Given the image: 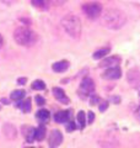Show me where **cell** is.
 Masks as SVG:
<instances>
[{
	"mask_svg": "<svg viewBox=\"0 0 140 148\" xmlns=\"http://www.w3.org/2000/svg\"><path fill=\"white\" fill-rule=\"evenodd\" d=\"M101 24L109 30H119L127 22L125 14L119 9H107L101 14Z\"/></svg>",
	"mask_w": 140,
	"mask_h": 148,
	"instance_id": "cell-1",
	"label": "cell"
},
{
	"mask_svg": "<svg viewBox=\"0 0 140 148\" xmlns=\"http://www.w3.org/2000/svg\"><path fill=\"white\" fill-rule=\"evenodd\" d=\"M62 26L65 32L73 38H79L81 35V21L77 16L73 14L65 15L62 20Z\"/></svg>",
	"mask_w": 140,
	"mask_h": 148,
	"instance_id": "cell-2",
	"label": "cell"
},
{
	"mask_svg": "<svg viewBox=\"0 0 140 148\" xmlns=\"http://www.w3.org/2000/svg\"><path fill=\"white\" fill-rule=\"evenodd\" d=\"M14 38H15L17 45L30 47V46L36 43L37 35L32 30H30L29 27L20 26L15 30V32H14Z\"/></svg>",
	"mask_w": 140,
	"mask_h": 148,
	"instance_id": "cell-3",
	"label": "cell"
},
{
	"mask_svg": "<svg viewBox=\"0 0 140 148\" xmlns=\"http://www.w3.org/2000/svg\"><path fill=\"white\" fill-rule=\"evenodd\" d=\"M102 5L100 3H96V1H93V3H86V4H84L82 5V11L84 14L88 17V18H91V20H96V18H99L101 16V14H102Z\"/></svg>",
	"mask_w": 140,
	"mask_h": 148,
	"instance_id": "cell-4",
	"label": "cell"
},
{
	"mask_svg": "<svg viewBox=\"0 0 140 148\" xmlns=\"http://www.w3.org/2000/svg\"><path fill=\"white\" fill-rule=\"evenodd\" d=\"M100 145L102 148H118L119 138L117 136V133L113 131L105 132L100 140Z\"/></svg>",
	"mask_w": 140,
	"mask_h": 148,
	"instance_id": "cell-5",
	"label": "cell"
},
{
	"mask_svg": "<svg viewBox=\"0 0 140 148\" xmlns=\"http://www.w3.org/2000/svg\"><path fill=\"white\" fill-rule=\"evenodd\" d=\"M77 94L81 99H86L88 96H91L92 94H95V83L91 78H85L82 79L80 88L77 90Z\"/></svg>",
	"mask_w": 140,
	"mask_h": 148,
	"instance_id": "cell-6",
	"label": "cell"
},
{
	"mask_svg": "<svg viewBox=\"0 0 140 148\" xmlns=\"http://www.w3.org/2000/svg\"><path fill=\"white\" fill-rule=\"evenodd\" d=\"M127 80L134 89H140V68L134 67L127 73Z\"/></svg>",
	"mask_w": 140,
	"mask_h": 148,
	"instance_id": "cell-7",
	"label": "cell"
},
{
	"mask_svg": "<svg viewBox=\"0 0 140 148\" xmlns=\"http://www.w3.org/2000/svg\"><path fill=\"white\" fill-rule=\"evenodd\" d=\"M103 79H107V80H116V79H119L122 77V71L120 68L117 66V67H111V68H107L106 71L102 73L101 75Z\"/></svg>",
	"mask_w": 140,
	"mask_h": 148,
	"instance_id": "cell-8",
	"label": "cell"
},
{
	"mask_svg": "<svg viewBox=\"0 0 140 148\" xmlns=\"http://www.w3.org/2000/svg\"><path fill=\"white\" fill-rule=\"evenodd\" d=\"M63 142V135L59 130H53L49 135V138H48V143H49V147L50 148H57L62 145Z\"/></svg>",
	"mask_w": 140,
	"mask_h": 148,
	"instance_id": "cell-9",
	"label": "cell"
},
{
	"mask_svg": "<svg viewBox=\"0 0 140 148\" xmlns=\"http://www.w3.org/2000/svg\"><path fill=\"white\" fill-rule=\"evenodd\" d=\"M120 63V58L118 56H111V57H106L103 61H101L100 68H111V67H117Z\"/></svg>",
	"mask_w": 140,
	"mask_h": 148,
	"instance_id": "cell-10",
	"label": "cell"
},
{
	"mask_svg": "<svg viewBox=\"0 0 140 148\" xmlns=\"http://www.w3.org/2000/svg\"><path fill=\"white\" fill-rule=\"evenodd\" d=\"M53 95H54V98L57 99L59 103H62V104H69L70 103V99L67 96V94H65V91L62 89V88H58V86H54L53 88Z\"/></svg>",
	"mask_w": 140,
	"mask_h": 148,
	"instance_id": "cell-11",
	"label": "cell"
},
{
	"mask_svg": "<svg viewBox=\"0 0 140 148\" xmlns=\"http://www.w3.org/2000/svg\"><path fill=\"white\" fill-rule=\"evenodd\" d=\"M70 116H71V110L58 111L54 115V121L57 123H67L70 121Z\"/></svg>",
	"mask_w": 140,
	"mask_h": 148,
	"instance_id": "cell-12",
	"label": "cell"
},
{
	"mask_svg": "<svg viewBox=\"0 0 140 148\" xmlns=\"http://www.w3.org/2000/svg\"><path fill=\"white\" fill-rule=\"evenodd\" d=\"M35 133H36V128L31 127V126H23L22 127V135L25 136L26 141L29 143H32L35 140Z\"/></svg>",
	"mask_w": 140,
	"mask_h": 148,
	"instance_id": "cell-13",
	"label": "cell"
},
{
	"mask_svg": "<svg viewBox=\"0 0 140 148\" xmlns=\"http://www.w3.org/2000/svg\"><path fill=\"white\" fill-rule=\"evenodd\" d=\"M69 67H70V63L68 61H65V59H63V61L55 62L52 66V69L54 72H57V73H63L65 71H68Z\"/></svg>",
	"mask_w": 140,
	"mask_h": 148,
	"instance_id": "cell-14",
	"label": "cell"
},
{
	"mask_svg": "<svg viewBox=\"0 0 140 148\" xmlns=\"http://www.w3.org/2000/svg\"><path fill=\"white\" fill-rule=\"evenodd\" d=\"M36 117L37 120L41 122V123H47L49 121V119H50V112L48 110H46V109H41L37 111V114H36Z\"/></svg>",
	"mask_w": 140,
	"mask_h": 148,
	"instance_id": "cell-15",
	"label": "cell"
},
{
	"mask_svg": "<svg viewBox=\"0 0 140 148\" xmlns=\"http://www.w3.org/2000/svg\"><path fill=\"white\" fill-rule=\"evenodd\" d=\"M3 132H4V135L7 138H10V140L16 137V128L14 127L11 123H6L5 126L3 127Z\"/></svg>",
	"mask_w": 140,
	"mask_h": 148,
	"instance_id": "cell-16",
	"label": "cell"
},
{
	"mask_svg": "<svg viewBox=\"0 0 140 148\" xmlns=\"http://www.w3.org/2000/svg\"><path fill=\"white\" fill-rule=\"evenodd\" d=\"M46 132H47L46 126H44L43 123H41L39 126L36 128L35 140H36V141H43V140H44V137H46Z\"/></svg>",
	"mask_w": 140,
	"mask_h": 148,
	"instance_id": "cell-17",
	"label": "cell"
},
{
	"mask_svg": "<svg viewBox=\"0 0 140 148\" xmlns=\"http://www.w3.org/2000/svg\"><path fill=\"white\" fill-rule=\"evenodd\" d=\"M109 52H111V48L109 47H103V48H101V49H97L96 52L92 54V58L93 59H101V58L106 57V56L108 54Z\"/></svg>",
	"mask_w": 140,
	"mask_h": 148,
	"instance_id": "cell-18",
	"label": "cell"
},
{
	"mask_svg": "<svg viewBox=\"0 0 140 148\" xmlns=\"http://www.w3.org/2000/svg\"><path fill=\"white\" fill-rule=\"evenodd\" d=\"M17 106L20 108L23 112H30L31 111V108H32V104H31V98H27L23 101H20L17 104Z\"/></svg>",
	"mask_w": 140,
	"mask_h": 148,
	"instance_id": "cell-19",
	"label": "cell"
},
{
	"mask_svg": "<svg viewBox=\"0 0 140 148\" xmlns=\"http://www.w3.org/2000/svg\"><path fill=\"white\" fill-rule=\"evenodd\" d=\"M25 95H26V91H25V90L17 89V90H14V91L11 92L10 98H11L12 100H15V101H20V100H22L23 98H25Z\"/></svg>",
	"mask_w": 140,
	"mask_h": 148,
	"instance_id": "cell-20",
	"label": "cell"
},
{
	"mask_svg": "<svg viewBox=\"0 0 140 148\" xmlns=\"http://www.w3.org/2000/svg\"><path fill=\"white\" fill-rule=\"evenodd\" d=\"M76 119H77L79 125H80V128L82 130L84 127H85V125H86V114L84 112V111H79Z\"/></svg>",
	"mask_w": 140,
	"mask_h": 148,
	"instance_id": "cell-21",
	"label": "cell"
},
{
	"mask_svg": "<svg viewBox=\"0 0 140 148\" xmlns=\"http://www.w3.org/2000/svg\"><path fill=\"white\" fill-rule=\"evenodd\" d=\"M32 89L33 90H44L46 89V83L43 80L37 79L32 83Z\"/></svg>",
	"mask_w": 140,
	"mask_h": 148,
	"instance_id": "cell-22",
	"label": "cell"
},
{
	"mask_svg": "<svg viewBox=\"0 0 140 148\" xmlns=\"http://www.w3.org/2000/svg\"><path fill=\"white\" fill-rule=\"evenodd\" d=\"M31 4L37 9H41V10L47 9V1L46 0H31Z\"/></svg>",
	"mask_w": 140,
	"mask_h": 148,
	"instance_id": "cell-23",
	"label": "cell"
},
{
	"mask_svg": "<svg viewBox=\"0 0 140 148\" xmlns=\"http://www.w3.org/2000/svg\"><path fill=\"white\" fill-rule=\"evenodd\" d=\"M100 101H101V99H100L99 95H96V94H92L91 95V99H90V104L91 105H96V104H99Z\"/></svg>",
	"mask_w": 140,
	"mask_h": 148,
	"instance_id": "cell-24",
	"label": "cell"
},
{
	"mask_svg": "<svg viewBox=\"0 0 140 148\" xmlns=\"http://www.w3.org/2000/svg\"><path fill=\"white\" fill-rule=\"evenodd\" d=\"M74 130H76V123L74 122V121H69L67 123V131L68 132H71V131H74Z\"/></svg>",
	"mask_w": 140,
	"mask_h": 148,
	"instance_id": "cell-25",
	"label": "cell"
},
{
	"mask_svg": "<svg viewBox=\"0 0 140 148\" xmlns=\"http://www.w3.org/2000/svg\"><path fill=\"white\" fill-rule=\"evenodd\" d=\"M36 103H37V105H38V106H43L46 104V99L42 98V96H39V95H37L36 96Z\"/></svg>",
	"mask_w": 140,
	"mask_h": 148,
	"instance_id": "cell-26",
	"label": "cell"
},
{
	"mask_svg": "<svg viewBox=\"0 0 140 148\" xmlns=\"http://www.w3.org/2000/svg\"><path fill=\"white\" fill-rule=\"evenodd\" d=\"M99 109H100L101 112H103V111H106L107 109H108V103H107V101H102V103L100 104V106H99Z\"/></svg>",
	"mask_w": 140,
	"mask_h": 148,
	"instance_id": "cell-27",
	"label": "cell"
},
{
	"mask_svg": "<svg viewBox=\"0 0 140 148\" xmlns=\"http://www.w3.org/2000/svg\"><path fill=\"white\" fill-rule=\"evenodd\" d=\"M87 116H88V120H87V123L91 125L93 122V120H95V114L92 112V111H88L87 112Z\"/></svg>",
	"mask_w": 140,
	"mask_h": 148,
	"instance_id": "cell-28",
	"label": "cell"
},
{
	"mask_svg": "<svg viewBox=\"0 0 140 148\" xmlns=\"http://www.w3.org/2000/svg\"><path fill=\"white\" fill-rule=\"evenodd\" d=\"M49 1L55 6H59V5H63L64 3H67V0H49Z\"/></svg>",
	"mask_w": 140,
	"mask_h": 148,
	"instance_id": "cell-29",
	"label": "cell"
},
{
	"mask_svg": "<svg viewBox=\"0 0 140 148\" xmlns=\"http://www.w3.org/2000/svg\"><path fill=\"white\" fill-rule=\"evenodd\" d=\"M27 82V78H18L17 79V84L18 85H25Z\"/></svg>",
	"mask_w": 140,
	"mask_h": 148,
	"instance_id": "cell-30",
	"label": "cell"
},
{
	"mask_svg": "<svg viewBox=\"0 0 140 148\" xmlns=\"http://www.w3.org/2000/svg\"><path fill=\"white\" fill-rule=\"evenodd\" d=\"M0 1H3L4 4H6V5H11V4L16 3V0H0Z\"/></svg>",
	"mask_w": 140,
	"mask_h": 148,
	"instance_id": "cell-31",
	"label": "cell"
},
{
	"mask_svg": "<svg viewBox=\"0 0 140 148\" xmlns=\"http://www.w3.org/2000/svg\"><path fill=\"white\" fill-rule=\"evenodd\" d=\"M3 46H4V40H3V36L0 35V49H1Z\"/></svg>",
	"mask_w": 140,
	"mask_h": 148,
	"instance_id": "cell-32",
	"label": "cell"
},
{
	"mask_svg": "<svg viewBox=\"0 0 140 148\" xmlns=\"http://www.w3.org/2000/svg\"><path fill=\"white\" fill-rule=\"evenodd\" d=\"M1 103H3V104H5V105H7V104H9V100L3 98V99H1Z\"/></svg>",
	"mask_w": 140,
	"mask_h": 148,
	"instance_id": "cell-33",
	"label": "cell"
},
{
	"mask_svg": "<svg viewBox=\"0 0 140 148\" xmlns=\"http://www.w3.org/2000/svg\"><path fill=\"white\" fill-rule=\"evenodd\" d=\"M138 115H139V116H140V106H139V108H138Z\"/></svg>",
	"mask_w": 140,
	"mask_h": 148,
	"instance_id": "cell-34",
	"label": "cell"
},
{
	"mask_svg": "<svg viewBox=\"0 0 140 148\" xmlns=\"http://www.w3.org/2000/svg\"><path fill=\"white\" fill-rule=\"evenodd\" d=\"M30 148H36V147H30Z\"/></svg>",
	"mask_w": 140,
	"mask_h": 148,
	"instance_id": "cell-35",
	"label": "cell"
},
{
	"mask_svg": "<svg viewBox=\"0 0 140 148\" xmlns=\"http://www.w3.org/2000/svg\"><path fill=\"white\" fill-rule=\"evenodd\" d=\"M0 109H1V106H0Z\"/></svg>",
	"mask_w": 140,
	"mask_h": 148,
	"instance_id": "cell-36",
	"label": "cell"
}]
</instances>
